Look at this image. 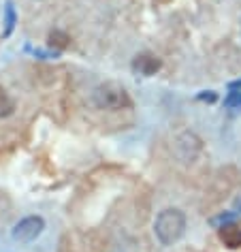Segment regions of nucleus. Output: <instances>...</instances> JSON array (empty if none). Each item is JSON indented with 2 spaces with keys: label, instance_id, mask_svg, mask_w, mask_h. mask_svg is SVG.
<instances>
[{
  "label": "nucleus",
  "instance_id": "f8f14e48",
  "mask_svg": "<svg viewBox=\"0 0 241 252\" xmlns=\"http://www.w3.org/2000/svg\"><path fill=\"white\" fill-rule=\"evenodd\" d=\"M235 212L241 214V199H237V203H235Z\"/></svg>",
  "mask_w": 241,
  "mask_h": 252
},
{
  "label": "nucleus",
  "instance_id": "9d476101",
  "mask_svg": "<svg viewBox=\"0 0 241 252\" xmlns=\"http://www.w3.org/2000/svg\"><path fill=\"white\" fill-rule=\"evenodd\" d=\"M199 100H209V103H213L215 100V94L209 92V94H199Z\"/></svg>",
  "mask_w": 241,
  "mask_h": 252
},
{
  "label": "nucleus",
  "instance_id": "39448f33",
  "mask_svg": "<svg viewBox=\"0 0 241 252\" xmlns=\"http://www.w3.org/2000/svg\"><path fill=\"white\" fill-rule=\"evenodd\" d=\"M132 73L135 75H141V77H151V75H156L158 71H160L162 62L160 58H158L156 54L151 52H141L137 54L135 58H132Z\"/></svg>",
  "mask_w": 241,
  "mask_h": 252
},
{
  "label": "nucleus",
  "instance_id": "423d86ee",
  "mask_svg": "<svg viewBox=\"0 0 241 252\" xmlns=\"http://www.w3.org/2000/svg\"><path fill=\"white\" fill-rule=\"evenodd\" d=\"M220 239L228 248H241V229L237 224H224L220 229Z\"/></svg>",
  "mask_w": 241,
  "mask_h": 252
},
{
  "label": "nucleus",
  "instance_id": "1a4fd4ad",
  "mask_svg": "<svg viewBox=\"0 0 241 252\" xmlns=\"http://www.w3.org/2000/svg\"><path fill=\"white\" fill-rule=\"evenodd\" d=\"M15 24H17L15 7H13V2H11V0H7V2H4V32H2V36H11Z\"/></svg>",
  "mask_w": 241,
  "mask_h": 252
},
{
  "label": "nucleus",
  "instance_id": "f03ea898",
  "mask_svg": "<svg viewBox=\"0 0 241 252\" xmlns=\"http://www.w3.org/2000/svg\"><path fill=\"white\" fill-rule=\"evenodd\" d=\"M90 100L96 109H103V111H122L132 107L130 94L126 92L124 86L116 84V81H107V84L96 86L92 90Z\"/></svg>",
  "mask_w": 241,
  "mask_h": 252
},
{
  "label": "nucleus",
  "instance_id": "9b49d317",
  "mask_svg": "<svg viewBox=\"0 0 241 252\" xmlns=\"http://www.w3.org/2000/svg\"><path fill=\"white\" fill-rule=\"evenodd\" d=\"M228 90H231V92H239L241 90V79L239 81H233V84L228 86Z\"/></svg>",
  "mask_w": 241,
  "mask_h": 252
},
{
  "label": "nucleus",
  "instance_id": "7ed1b4c3",
  "mask_svg": "<svg viewBox=\"0 0 241 252\" xmlns=\"http://www.w3.org/2000/svg\"><path fill=\"white\" fill-rule=\"evenodd\" d=\"M203 150V141L194 130H181L173 139V156L181 165H192Z\"/></svg>",
  "mask_w": 241,
  "mask_h": 252
},
{
  "label": "nucleus",
  "instance_id": "f257e3e1",
  "mask_svg": "<svg viewBox=\"0 0 241 252\" xmlns=\"http://www.w3.org/2000/svg\"><path fill=\"white\" fill-rule=\"evenodd\" d=\"M186 231V214L177 207H167L154 220L156 239L162 246H173Z\"/></svg>",
  "mask_w": 241,
  "mask_h": 252
},
{
  "label": "nucleus",
  "instance_id": "20e7f679",
  "mask_svg": "<svg viewBox=\"0 0 241 252\" xmlns=\"http://www.w3.org/2000/svg\"><path fill=\"white\" fill-rule=\"evenodd\" d=\"M43 229H45V220L41 216H26L13 226V233H11V235H13V239L20 244H30L41 235Z\"/></svg>",
  "mask_w": 241,
  "mask_h": 252
},
{
  "label": "nucleus",
  "instance_id": "0eeeda50",
  "mask_svg": "<svg viewBox=\"0 0 241 252\" xmlns=\"http://www.w3.org/2000/svg\"><path fill=\"white\" fill-rule=\"evenodd\" d=\"M47 41H49V47H54V52H62V49H66L71 45V36L66 32H62V30H52Z\"/></svg>",
  "mask_w": 241,
  "mask_h": 252
},
{
  "label": "nucleus",
  "instance_id": "6e6552de",
  "mask_svg": "<svg viewBox=\"0 0 241 252\" xmlns=\"http://www.w3.org/2000/svg\"><path fill=\"white\" fill-rule=\"evenodd\" d=\"M15 113V100L11 98V94L0 86V120L9 118Z\"/></svg>",
  "mask_w": 241,
  "mask_h": 252
}]
</instances>
